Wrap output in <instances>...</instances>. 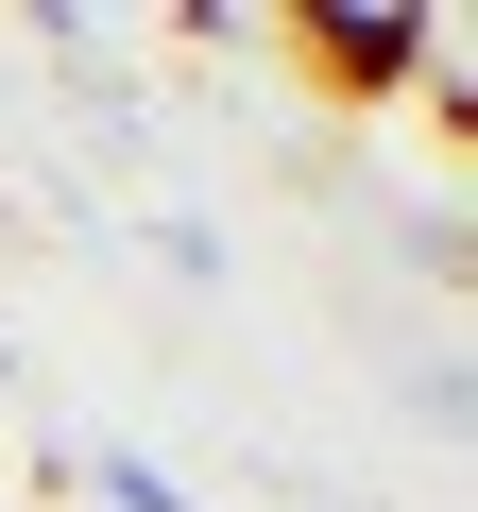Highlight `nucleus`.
Segmentation results:
<instances>
[{
	"mask_svg": "<svg viewBox=\"0 0 478 512\" xmlns=\"http://www.w3.org/2000/svg\"><path fill=\"white\" fill-rule=\"evenodd\" d=\"M308 69H325V86H359V103H393V86L461 69V35H444V18H308Z\"/></svg>",
	"mask_w": 478,
	"mask_h": 512,
	"instance_id": "f257e3e1",
	"label": "nucleus"
}]
</instances>
